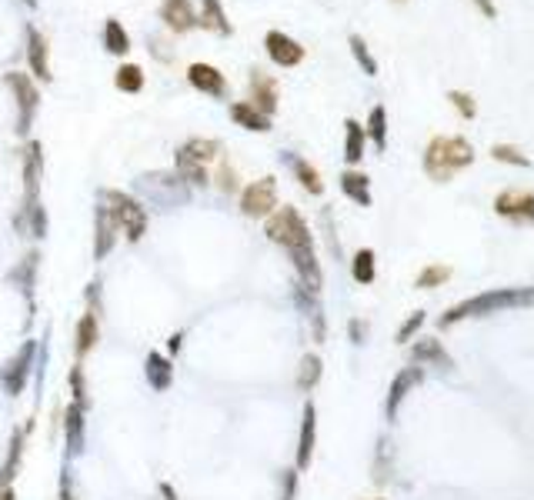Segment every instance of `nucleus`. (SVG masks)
<instances>
[{
  "mask_svg": "<svg viewBox=\"0 0 534 500\" xmlns=\"http://www.w3.org/2000/svg\"><path fill=\"white\" fill-rule=\"evenodd\" d=\"M21 177H23V200L17 214L33 210L41 200V181H44V144L41 141H27L21 151Z\"/></svg>",
  "mask_w": 534,
  "mask_h": 500,
  "instance_id": "7",
  "label": "nucleus"
},
{
  "mask_svg": "<svg viewBox=\"0 0 534 500\" xmlns=\"http://www.w3.org/2000/svg\"><path fill=\"white\" fill-rule=\"evenodd\" d=\"M4 84L11 88L14 94V107H17V124H14V134L27 141L33 120H37V110H41V88L31 74H21V70H7L4 74Z\"/></svg>",
  "mask_w": 534,
  "mask_h": 500,
  "instance_id": "5",
  "label": "nucleus"
},
{
  "mask_svg": "<svg viewBox=\"0 0 534 500\" xmlns=\"http://www.w3.org/2000/svg\"><path fill=\"white\" fill-rule=\"evenodd\" d=\"M348 47H351V54H354V60H358L361 70H364L368 77H378V60H374L371 47H368V41H364L361 33H351Z\"/></svg>",
  "mask_w": 534,
  "mask_h": 500,
  "instance_id": "37",
  "label": "nucleus"
},
{
  "mask_svg": "<svg viewBox=\"0 0 534 500\" xmlns=\"http://www.w3.org/2000/svg\"><path fill=\"white\" fill-rule=\"evenodd\" d=\"M264 51H267V57H271V64L277 67H297V64H304V57L307 51L301 44H297L291 33H284V31H267L264 33Z\"/></svg>",
  "mask_w": 534,
  "mask_h": 500,
  "instance_id": "10",
  "label": "nucleus"
},
{
  "mask_svg": "<svg viewBox=\"0 0 534 500\" xmlns=\"http://www.w3.org/2000/svg\"><path fill=\"white\" fill-rule=\"evenodd\" d=\"M391 4H408V0H391Z\"/></svg>",
  "mask_w": 534,
  "mask_h": 500,
  "instance_id": "52",
  "label": "nucleus"
},
{
  "mask_svg": "<svg viewBox=\"0 0 534 500\" xmlns=\"http://www.w3.org/2000/svg\"><path fill=\"white\" fill-rule=\"evenodd\" d=\"M137 194L144 197V207L151 204L161 207V210H171V207H181L191 200V187L174 171H154V174L137 177Z\"/></svg>",
  "mask_w": 534,
  "mask_h": 500,
  "instance_id": "4",
  "label": "nucleus"
},
{
  "mask_svg": "<svg viewBox=\"0 0 534 500\" xmlns=\"http://www.w3.org/2000/svg\"><path fill=\"white\" fill-rule=\"evenodd\" d=\"M228 114H230V120H234L238 127H244V131H251V134H267V131H271V117H267V114H261V110L254 107L251 100H234Z\"/></svg>",
  "mask_w": 534,
  "mask_h": 500,
  "instance_id": "26",
  "label": "nucleus"
},
{
  "mask_svg": "<svg viewBox=\"0 0 534 500\" xmlns=\"http://www.w3.org/2000/svg\"><path fill=\"white\" fill-rule=\"evenodd\" d=\"M321 374H324L321 354H304V357H301V367H297V391L311 394L317 384H321Z\"/></svg>",
  "mask_w": 534,
  "mask_h": 500,
  "instance_id": "33",
  "label": "nucleus"
},
{
  "mask_svg": "<svg viewBox=\"0 0 534 500\" xmlns=\"http://www.w3.org/2000/svg\"><path fill=\"white\" fill-rule=\"evenodd\" d=\"M421 327H425V310H415V314H411L401 327H398L394 340H398V344H408V340H415V334L421 330Z\"/></svg>",
  "mask_w": 534,
  "mask_h": 500,
  "instance_id": "44",
  "label": "nucleus"
},
{
  "mask_svg": "<svg viewBox=\"0 0 534 500\" xmlns=\"http://www.w3.org/2000/svg\"><path fill=\"white\" fill-rule=\"evenodd\" d=\"M447 100H451V107L458 110L464 120H474L478 117V100L471 90H447Z\"/></svg>",
  "mask_w": 534,
  "mask_h": 500,
  "instance_id": "40",
  "label": "nucleus"
},
{
  "mask_svg": "<svg viewBox=\"0 0 534 500\" xmlns=\"http://www.w3.org/2000/svg\"><path fill=\"white\" fill-rule=\"evenodd\" d=\"M37 273H41V250L33 247L23 254V261H17V267H11V273H7V281L17 287L23 294V301H27V310H37V297H33V287H37Z\"/></svg>",
  "mask_w": 534,
  "mask_h": 500,
  "instance_id": "11",
  "label": "nucleus"
},
{
  "mask_svg": "<svg viewBox=\"0 0 534 500\" xmlns=\"http://www.w3.org/2000/svg\"><path fill=\"white\" fill-rule=\"evenodd\" d=\"M64 444L67 460H77L88 450V411L80 403H67L64 407Z\"/></svg>",
  "mask_w": 534,
  "mask_h": 500,
  "instance_id": "12",
  "label": "nucleus"
},
{
  "mask_svg": "<svg viewBox=\"0 0 534 500\" xmlns=\"http://www.w3.org/2000/svg\"><path fill=\"white\" fill-rule=\"evenodd\" d=\"M67 384H70V403H80L84 411L90 407V397H88V374H84V364L77 360L70 374H67Z\"/></svg>",
  "mask_w": 534,
  "mask_h": 500,
  "instance_id": "38",
  "label": "nucleus"
},
{
  "mask_svg": "<svg viewBox=\"0 0 534 500\" xmlns=\"http://www.w3.org/2000/svg\"><path fill=\"white\" fill-rule=\"evenodd\" d=\"M471 163H474V144L468 137H431L425 147V157H421V167H425V174L435 181V184H447L451 177H458L461 171H468Z\"/></svg>",
  "mask_w": 534,
  "mask_h": 500,
  "instance_id": "2",
  "label": "nucleus"
},
{
  "mask_svg": "<svg viewBox=\"0 0 534 500\" xmlns=\"http://www.w3.org/2000/svg\"><path fill=\"white\" fill-rule=\"evenodd\" d=\"M187 84L197 90V94H204V97H218L224 100L228 97V77L220 74L214 64H191L187 67Z\"/></svg>",
  "mask_w": 534,
  "mask_h": 500,
  "instance_id": "15",
  "label": "nucleus"
},
{
  "mask_svg": "<svg viewBox=\"0 0 534 500\" xmlns=\"http://www.w3.org/2000/svg\"><path fill=\"white\" fill-rule=\"evenodd\" d=\"M314 444H317V407H314V401H304V411H301V431H297V457H295L297 470L311 468V460H314Z\"/></svg>",
  "mask_w": 534,
  "mask_h": 500,
  "instance_id": "17",
  "label": "nucleus"
},
{
  "mask_svg": "<svg viewBox=\"0 0 534 500\" xmlns=\"http://www.w3.org/2000/svg\"><path fill=\"white\" fill-rule=\"evenodd\" d=\"M100 41H104V51L114 57H127V51H131V33L124 31V23H120L117 17H108V21H104Z\"/></svg>",
  "mask_w": 534,
  "mask_h": 500,
  "instance_id": "30",
  "label": "nucleus"
},
{
  "mask_svg": "<svg viewBox=\"0 0 534 500\" xmlns=\"http://www.w3.org/2000/svg\"><path fill=\"white\" fill-rule=\"evenodd\" d=\"M33 364H37V340H23L17 354L0 364V387L7 397H21L33 377Z\"/></svg>",
  "mask_w": 534,
  "mask_h": 500,
  "instance_id": "6",
  "label": "nucleus"
},
{
  "mask_svg": "<svg viewBox=\"0 0 534 500\" xmlns=\"http://www.w3.org/2000/svg\"><path fill=\"white\" fill-rule=\"evenodd\" d=\"M248 100H251L254 107L274 117V110L281 104V88H277V80L271 74H264V70H251V80H248Z\"/></svg>",
  "mask_w": 534,
  "mask_h": 500,
  "instance_id": "16",
  "label": "nucleus"
},
{
  "mask_svg": "<svg viewBox=\"0 0 534 500\" xmlns=\"http://www.w3.org/2000/svg\"><path fill=\"white\" fill-rule=\"evenodd\" d=\"M211 181H218V187L224 190V194H238V190H240L238 171H234V167H230L224 157H218V174L211 177Z\"/></svg>",
  "mask_w": 534,
  "mask_h": 500,
  "instance_id": "41",
  "label": "nucleus"
},
{
  "mask_svg": "<svg viewBox=\"0 0 534 500\" xmlns=\"http://www.w3.org/2000/svg\"><path fill=\"white\" fill-rule=\"evenodd\" d=\"M451 267L447 264H425L421 271H417V277H415V287L417 291H431V287H441V283H447L451 281Z\"/></svg>",
  "mask_w": 534,
  "mask_h": 500,
  "instance_id": "36",
  "label": "nucleus"
},
{
  "mask_svg": "<svg viewBox=\"0 0 534 500\" xmlns=\"http://www.w3.org/2000/svg\"><path fill=\"white\" fill-rule=\"evenodd\" d=\"M220 151H224V144L214 141V137H191V141H184L181 147H177L174 157H184V161H191V163L208 167V163L218 161Z\"/></svg>",
  "mask_w": 534,
  "mask_h": 500,
  "instance_id": "24",
  "label": "nucleus"
},
{
  "mask_svg": "<svg viewBox=\"0 0 534 500\" xmlns=\"http://www.w3.org/2000/svg\"><path fill=\"white\" fill-rule=\"evenodd\" d=\"M114 88L120 94H141L144 90V67L141 64H120L114 74Z\"/></svg>",
  "mask_w": 534,
  "mask_h": 500,
  "instance_id": "35",
  "label": "nucleus"
},
{
  "mask_svg": "<svg viewBox=\"0 0 534 500\" xmlns=\"http://www.w3.org/2000/svg\"><path fill=\"white\" fill-rule=\"evenodd\" d=\"M117 224L110 218V210L104 204L94 207V261H108L114 247H117Z\"/></svg>",
  "mask_w": 534,
  "mask_h": 500,
  "instance_id": "20",
  "label": "nucleus"
},
{
  "mask_svg": "<svg viewBox=\"0 0 534 500\" xmlns=\"http://www.w3.org/2000/svg\"><path fill=\"white\" fill-rule=\"evenodd\" d=\"M277 177H261L240 190V214L251 220H267L277 210Z\"/></svg>",
  "mask_w": 534,
  "mask_h": 500,
  "instance_id": "8",
  "label": "nucleus"
},
{
  "mask_svg": "<svg viewBox=\"0 0 534 500\" xmlns=\"http://www.w3.org/2000/svg\"><path fill=\"white\" fill-rule=\"evenodd\" d=\"M0 500H17V490H14V487H0Z\"/></svg>",
  "mask_w": 534,
  "mask_h": 500,
  "instance_id": "50",
  "label": "nucleus"
},
{
  "mask_svg": "<svg viewBox=\"0 0 534 500\" xmlns=\"http://www.w3.org/2000/svg\"><path fill=\"white\" fill-rule=\"evenodd\" d=\"M364 137L378 147V151H384L388 147V107L384 104H374L371 114H368V124H364Z\"/></svg>",
  "mask_w": 534,
  "mask_h": 500,
  "instance_id": "34",
  "label": "nucleus"
},
{
  "mask_svg": "<svg viewBox=\"0 0 534 500\" xmlns=\"http://www.w3.org/2000/svg\"><path fill=\"white\" fill-rule=\"evenodd\" d=\"M161 494H164V500H177V490L171 487L167 480H164V484H161Z\"/></svg>",
  "mask_w": 534,
  "mask_h": 500,
  "instance_id": "49",
  "label": "nucleus"
},
{
  "mask_svg": "<svg viewBox=\"0 0 534 500\" xmlns=\"http://www.w3.org/2000/svg\"><path fill=\"white\" fill-rule=\"evenodd\" d=\"M371 500H384V497H371Z\"/></svg>",
  "mask_w": 534,
  "mask_h": 500,
  "instance_id": "53",
  "label": "nucleus"
},
{
  "mask_svg": "<svg viewBox=\"0 0 534 500\" xmlns=\"http://www.w3.org/2000/svg\"><path fill=\"white\" fill-rule=\"evenodd\" d=\"M341 190L348 200H354L358 207H371V177L361 174V171H344L341 174Z\"/></svg>",
  "mask_w": 534,
  "mask_h": 500,
  "instance_id": "29",
  "label": "nucleus"
},
{
  "mask_svg": "<svg viewBox=\"0 0 534 500\" xmlns=\"http://www.w3.org/2000/svg\"><path fill=\"white\" fill-rule=\"evenodd\" d=\"M23 4H27V7H31V11H33V7H37V0H23Z\"/></svg>",
  "mask_w": 534,
  "mask_h": 500,
  "instance_id": "51",
  "label": "nucleus"
},
{
  "mask_svg": "<svg viewBox=\"0 0 534 500\" xmlns=\"http://www.w3.org/2000/svg\"><path fill=\"white\" fill-rule=\"evenodd\" d=\"M84 314H94L98 320L104 314V283L100 281H90L84 287Z\"/></svg>",
  "mask_w": 534,
  "mask_h": 500,
  "instance_id": "42",
  "label": "nucleus"
},
{
  "mask_svg": "<svg viewBox=\"0 0 534 500\" xmlns=\"http://www.w3.org/2000/svg\"><path fill=\"white\" fill-rule=\"evenodd\" d=\"M494 214L511 224H534V194L531 190H501L494 197Z\"/></svg>",
  "mask_w": 534,
  "mask_h": 500,
  "instance_id": "9",
  "label": "nucleus"
},
{
  "mask_svg": "<svg viewBox=\"0 0 534 500\" xmlns=\"http://www.w3.org/2000/svg\"><path fill=\"white\" fill-rule=\"evenodd\" d=\"M474 4V11L484 17V21H498V4L494 0H471Z\"/></svg>",
  "mask_w": 534,
  "mask_h": 500,
  "instance_id": "46",
  "label": "nucleus"
},
{
  "mask_svg": "<svg viewBox=\"0 0 534 500\" xmlns=\"http://www.w3.org/2000/svg\"><path fill=\"white\" fill-rule=\"evenodd\" d=\"M351 277H354V283H361V287L374 283V277H378V254H374L371 247H361L358 254L351 257Z\"/></svg>",
  "mask_w": 534,
  "mask_h": 500,
  "instance_id": "32",
  "label": "nucleus"
},
{
  "mask_svg": "<svg viewBox=\"0 0 534 500\" xmlns=\"http://www.w3.org/2000/svg\"><path fill=\"white\" fill-rule=\"evenodd\" d=\"M297 468H284L281 474V500H295L297 497Z\"/></svg>",
  "mask_w": 534,
  "mask_h": 500,
  "instance_id": "45",
  "label": "nucleus"
},
{
  "mask_svg": "<svg viewBox=\"0 0 534 500\" xmlns=\"http://www.w3.org/2000/svg\"><path fill=\"white\" fill-rule=\"evenodd\" d=\"M411 357H415V364L421 367V364H427V367H437V370H451L454 367V360H451V354L445 350V344L437 338H421L415 344V350H411Z\"/></svg>",
  "mask_w": 534,
  "mask_h": 500,
  "instance_id": "27",
  "label": "nucleus"
},
{
  "mask_svg": "<svg viewBox=\"0 0 534 500\" xmlns=\"http://www.w3.org/2000/svg\"><path fill=\"white\" fill-rule=\"evenodd\" d=\"M491 157L498 163H511V167H531V157L521 151V147H514V144H504V141H498V144H491Z\"/></svg>",
  "mask_w": 534,
  "mask_h": 500,
  "instance_id": "39",
  "label": "nucleus"
},
{
  "mask_svg": "<svg viewBox=\"0 0 534 500\" xmlns=\"http://www.w3.org/2000/svg\"><path fill=\"white\" fill-rule=\"evenodd\" d=\"M144 377L151 384V391L167 394L174 387V360L167 357V354H161V350H151L144 357Z\"/></svg>",
  "mask_w": 534,
  "mask_h": 500,
  "instance_id": "22",
  "label": "nucleus"
},
{
  "mask_svg": "<svg viewBox=\"0 0 534 500\" xmlns=\"http://www.w3.org/2000/svg\"><path fill=\"white\" fill-rule=\"evenodd\" d=\"M181 350H184V330H174V334L167 338V357H174Z\"/></svg>",
  "mask_w": 534,
  "mask_h": 500,
  "instance_id": "47",
  "label": "nucleus"
},
{
  "mask_svg": "<svg viewBox=\"0 0 534 500\" xmlns=\"http://www.w3.org/2000/svg\"><path fill=\"white\" fill-rule=\"evenodd\" d=\"M197 27L218 33V37H230L234 23L228 21V11L220 0H201V11H197Z\"/></svg>",
  "mask_w": 534,
  "mask_h": 500,
  "instance_id": "25",
  "label": "nucleus"
},
{
  "mask_svg": "<svg viewBox=\"0 0 534 500\" xmlns=\"http://www.w3.org/2000/svg\"><path fill=\"white\" fill-rule=\"evenodd\" d=\"M27 67H31L33 80H44L51 84L54 80V70H51V47H47V37L33 23H27Z\"/></svg>",
  "mask_w": 534,
  "mask_h": 500,
  "instance_id": "14",
  "label": "nucleus"
},
{
  "mask_svg": "<svg viewBox=\"0 0 534 500\" xmlns=\"http://www.w3.org/2000/svg\"><path fill=\"white\" fill-rule=\"evenodd\" d=\"M100 204L110 210V218H114L117 230H124V237L131 244H141L144 234H147V224H151V214L137 197L124 194V190H100Z\"/></svg>",
  "mask_w": 534,
  "mask_h": 500,
  "instance_id": "3",
  "label": "nucleus"
},
{
  "mask_svg": "<svg viewBox=\"0 0 534 500\" xmlns=\"http://www.w3.org/2000/svg\"><path fill=\"white\" fill-rule=\"evenodd\" d=\"M364 338H368V324H364V320H351V340H354V344H364Z\"/></svg>",
  "mask_w": 534,
  "mask_h": 500,
  "instance_id": "48",
  "label": "nucleus"
},
{
  "mask_svg": "<svg viewBox=\"0 0 534 500\" xmlns=\"http://www.w3.org/2000/svg\"><path fill=\"white\" fill-rule=\"evenodd\" d=\"M100 344V320L94 314H80V320H77L74 327V354L77 360L84 364V357H88L90 350Z\"/></svg>",
  "mask_w": 534,
  "mask_h": 500,
  "instance_id": "28",
  "label": "nucleus"
},
{
  "mask_svg": "<svg viewBox=\"0 0 534 500\" xmlns=\"http://www.w3.org/2000/svg\"><path fill=\"white\" fill-rule=\"evenodd\" d=\"M281 161L287 163V167H291V174H295V181H297L301 187H304L307 194H311V197H321V194H324V181H321V171H317L314 163L304 161V157H301V153H295V151H284V153H281Z\"/></svg>",
  "mask_w": 534,
  "mask_h": 500,
  "instance_id": "23",
  "label": "nucleus"
},
{
  "mask_svg": "<svg viewBox=\"0 0 534 500\" xmlns=\"http://www.w3.org/2000/svg\"><path fill=\"white\" fill-rule=\"evenodd\" d=\"M157 17L171 33H187L197 27V11L191 0H164L157 7Z\"/></svg>",
  "mask_w": 534,
  "mask_h": 500,
  "instance_id": "21",
  "label": "nucleus"
},
{
  "mask_svg": "<svg viewBox=\"0 0 534 500\" xmlns=\"http://www.w3.org/2000/svg\"><path fill=\"white\" fill-rule=\"evenodd\" d=\"M264 234L271 244L284 247V254L291 257L297 271V281L304 283L307 291L321 294L324 287V273H321V261H317V250H314V234L307 227V220L301 218V210L291 204L277 207L267 224H264Z\"/></svg>",
  "mask_w": 534,
  "mask_h": 500,
  "instance_id": "1",
  "label": "nucleus"
},
{
  "mask_svg": "<svg viewBox=\"0 0 534 500\" xmlns=\"http://www.w3.org/2000/svg\"><path fill=\"white\" fill-rule=\"evenodd\" d=\"M291 297H295V304L301 307V314L307 317V324H311V334H314V340H317V344H324L327 320H324V307H321V294L307 291L304 283L297 281L295 291H291Z\"/></svg>",
  "mask_w": 534,
  "mask_h": 500,
  "instance_id": "18",
  "label": "nucleus"
},
{
  "mask_svg": "<svg viewBox=\"0 0 534 500\" xmlns=\"http://www.w3.org/2000/svg\"><path fill=\"white\" fill-rule=\"evenodd\" d=\"M33 431V421L27 424L14 427L11 431V440H7V457H4V464H0V487H14V480L21 474V464H23V450H27V437Z\"/></svg>",
  "mask_w": 534,
  "mask_h": 500,
  "instance_id": "13",
  "label": "nucleus"
},
{
  "mask_svg": "<svg viewBox=\"0 0 534 500\" xmlns=\"http://www.w3.org/2000/svg\"><path fill=\"white\" fill-rule=\"evenodd\" d=\"M364 144H368V137H364V124L348 117L344 120V161H348L351 167H358V163L364 161Z\"/></svg>",
  "mask_w": 534,
  "mask_h": 500,
  "instance_id": "31",
  "label": "nucleus"
},
{
  "mask_svg": "<svg viewBox=\"0 0 534 500\" xmlns=\"http://www.w3.org/2000/svg\"><path fill=\"white\" fill-rule=\"evenodd\" d=\"M425 381V367H404L401 374H394L391 387H388V401H384V413H388V421H398V411H401L404 397L415 391L417 384Z\"/></svg>",
  "mask_w": 534,
  "mask_h": 500,
  "instance_id": "19",
  "label": "nucleus"
},
{
  "mask_svg": "<svg viewBox=\"0 0 534 500\" xmlns=\"http://www.w3.org/2000/svg\"><path fill=\"white\" fill-rule=\"evenodd\" d=\"M57 494H61V500H80L77 497L74 470H70V460H67V457H64V468H61V480H57Z\"/></svg>",
  "mask_w": 534,
  "mask_h": 500,
  "instance_id": "43",
  "label": "nucleus"
}]
</instances>
